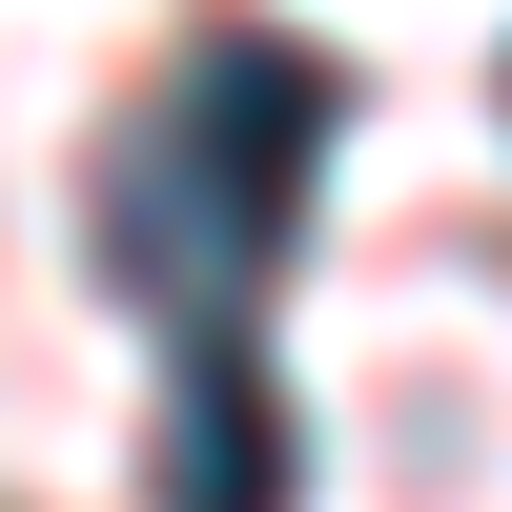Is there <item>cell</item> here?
Wrapping results in <instances>:
<instances>
[{"mask_svg":"<svg viewBox=\"0 0 512 512\" xmlns=\"http://www.w3.org/2000/svg\"><path fill=\"white\" fill-rule=\"evenodd\" d=\"M328 123H349V82H328L308 41L205 21L185 82L103 123V287H144V308H185V328H246L287 287V246H308Z\"/></svg>","mask_w":512,"mask_h":512,"instance_id":"cell-1","label":"cell"},{"mask_svg":"<svg viewBox=\"0 0 512 512\" xmlns=\"http://www.w3.org/2000/svg\"><path fill=\"white\" fill-rule=\"evenodd\" d=\"M287 492H308L287 369L246 349V328H185V369H164V410H144V512H287Z\"/></svg>","mask_w":512,"mask_h":512,"instance_id":"cell-2","label":"cell"}]
</instances>
